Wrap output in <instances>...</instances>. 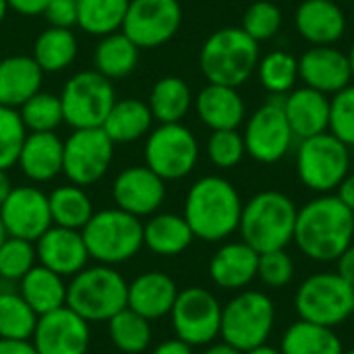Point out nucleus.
I'll list each match as a JSON object with an SVG mask.
<instances>
[{
    "instance_id": "1",
    "label": "nucleus",
    "mask_w": 354,
    "mask_h": 354,
    "mask_svg": "<svg viewBox=\"0 0 354 354\" xmlns=\"http://www.w3.org/2000/svg\"><path fill=\"white\" fill-rule=\"evenodd\" d=\"M354 241V214L338 195H319L299 207L295 239L299 251L319 263L336 261Z\"/></svg>"
},
{
    "instance_id": "2",
    "label": "nucleus",
    "mask_w": 354,
    "mask_h": 354,
    "mask_svg": "<svg viewBox=\"0 0 354 354\" xmlns=\"http://www.w3.org/2000/svg\"><path fill=\"white\" fill-rule=\"evenodd\" d=\"M243 199L224 176H203L191 185L185 199V220L195 239L218 243L239 230Z\"/></svg>"
},
{
    "instance_id": "3",
    "label": "nucleus",
    "mask_w": 354,
    "mask_h": 354,
    "mask_svg": "<svg viewBox=\"0 0 354 354\" xmlns=\"http://www.w3.org/2000/svg\"><path fill=\"white\" fill-rule=\"evenodd\" d=\"M299 207L280 191H261L253 195L241 214V236L257 253L286 249L295 239Z\"/></svg>"
},
{
    "instance_id": "4",
    "label": "nucleus",
    "mask_w": 354,
    "mask_h": 354,
    "mask_svg": "<svg viewBox=\"0 0 354 354\" xmlns=\"http://www.w3.org/2000/svg\"><path fill=\"white\" fill-rule=\"evenodd\" d=\"M259 62V44L243 27H224L214 31L199 52V68L207 83L241 87L247 83Z\"/></svg>"
},
{
    "instance_id": "5",
    "label": "nucleus",
    "mask_w": 354,
    "mask_h": 354,
    "mask_svg": "<svg viewBox=\"0 0 354 354\" xmlns=\"http://www.w3.org/2000/svg\"><path fill=\"white\" fill-rule=\"evenodd\" d=\"M129 284L112 266L83 268L66 284V307L85 322H108L127 307Z\"/></svg>"
},
{
    "instance_id": "6",
    "label": "nucleus",
    "mask_w": 354,
    "mask_h": 354,
    "mask_svg": "<svg viewBox=\"0 0 354 354\" xmlns=\"http://www.w3.org/2000/svg\"><path fill=\"white\" fill-rule=\"evenodd\" d=\"M89 259L104 266H118L133 259L143 247L141 218L118 207L93 212L91 220L81 230Z\"/></svg>"
},
{
    "instance_id": "7",
    "label": "nucleus",
    "mask_w": 354,
    "mask_h": 354,
    "mask_svg": "<svg viewBox=\"0 0 354 354\" xmlns=\"http://www.w3.org/2000/svg\"><path fill=\"white\" fill-rule=\"evenodd\" d=\"M276 324V305L266 292L243 290L222 307L220 336L241 353L268 342Z\"/></svg>"
},
{
    "instance_id": "8",
    "label": "nucleus",
    "mask_w": 354,
    "mask_h": 354,
    "mask_svg": "<svg viewBox=\"0 0 354 354\" xmlns=\"http://www.w3.org/2000/svg\"><path fill=\"white\" fill-rule=\"evenodd\" d=\"M351 172V151L330 131L309 139H301L297 149L299 180L319 193L328 195L340 187Z\"/></svg>"
},
{
    "instance_id": "9",
    "label": "nucleus",
    "mask_w": 354,
    "mask_h": 354,
    "mask_svg": "<svg viewBox=\"0 0 354 354\" xmlns=\"http://www.w3.org/2000/svg\"><path fill=\"white\" fill-rule=\"evenodd\" d=\"M295 307L305 322L338 328L354 315V288L338 272L313 274L299 286Z\"/></svg>"
},
{
    "instance_id": "10",
    "label": "nucleus",
    "mask_w": 354,
    "mask_h": 354,
    "mask_svg": "<svg viewBox=\"0 0 354 354\" xmlns=\"http://www.w3.org/2000/svg\"><path fill=\"white\" fill-rule=\"evenodd\" d=\"M64 122L75 129H100L116 102V89L110 79L97 71H79L60 93Z\"/></svg>"
},
{
    "instance_id": "11",
    "label": "nucleus",
    "mask_w": 354,
    "mask_h": 354,
    "mask_svg": "<svg viewBox=\"0 0 354 354\" xmlns=\"http://www.w3.org/2000/svg\"><path fill=\"white\" fill-rule=\"evenodd\" d=\"M143 158L145 166L166 183L180 180L189 176L199 162V141L183 122L160 124L149 131Z\"/></svg>"
},
{
    "instance_id": "12",
    "label": "nucleus",
    "mask_w": 354,
    "mask_h": 354,
    "mask_svg": "<svg viewBox=\"0 0 354 354\" xmlns=\"http://www.w3.org/2000/svg\"><path fill=\"white\" fill-rule=\"evenodd\" d=\"M284 95H270L245 122L243 139L247 156L259 164H276L284 160L295 143V133L284 114Z\"/></svg>"
},
{
    "instance_id": "13",
    "label": "nucleus",
    "mask_w": 354,
    "mask_h": 354,
    "mask_svg": "<svg viewBox=\"0 0 354 354\" xmlns=\"http://www.w3.org/2000/svg\"><path fill=\"white\" fill-rule=\"evenodd\" d=\"M114 141L100 129H75L64 141L62 174L68 183L91 187L100 183L112 166Z\"/></svg>"
},
{
    "instance_id": "14",
    "label": "nucleus",
    "mask_w": 354,
    "mask_h": 354,
    "mask_svg": "<svg viewBox=\"0 0 354 354\" xmlns=\"http://www.w3.org/2000/svg\"><path fill=\"white\" fill-rule=\"evenodd\" d=\"M170 317L176 338L189 346H207L220 336L222 305L209 290L191 286L178 290Z\"/></svg>"
},
{
    "instance_id": "15",
    "label": "nucleus",
    "mask_w": 354,
    "mask_h": 354,
    "mask_svg": "<svg viewBox=\"0 0 354 354\" xmlns=\"http://www.w3.org/2000/svg\"><path fill=\"white\" fill-rule=\"evenodd\" d=\"M183 25L178 0H131L122 33L139 48L151 50L168 44Z\"/></svg>"
},
{
    "instance_id": "16",
    "label": "nucleus",
    "mask_w": 354,
    "mask_h": 354,
    "mask_svg": "<svg viewBox=\"0 0 354 354\" xmlns=\"http://www.w3.org/2000/svg\"><path fill=\"white\" fill-rule=\"evenodd\" d=\"M0 220L8 236L35 243L52 226L48 195L33 185L12 187L0 207Z\"/></svg>"
},
{
    "instance_id": "17",
    "label": "nucleus",
    "mask_w": 354,
    "mask_h": 354,
    "mask_svg": "<svg viewBox=\"0 0 354 354\" xmlns=\"http://www.w3.org/2000/svg\"><path fill=\"white\" fill-rule=\"evenodd\" d=\"M91 340L89 322L66 305L39 315L31 342L37 354H87Z\"/></svg>"
},
{
    "instance_id": "18",
    "label": "nucleus",
    "mask_w": 354,
    "mask_h": 354,
    "mask_svg": "<svg viewBox=\"0 0 354 354\" xmlns=\"http://www.w3.org/2000/svg\"><path fill=\"white\" fill-rule=\"evenodd\" d=\"M112 199L131 216H153L166 199V180L145 164L124 168L112 183Z\"/></svg>"
},
{
    "instance_id": "19",
    "label": "nucleus",
    "mask_w": 354,
    "mask_h": 354,
    "mask_svg": "<svg viewBox=\"0 0 354 354\" xmlns=\"http://www.w3.org/2000/svg\"><path fill=\"white\" fill-rule=\"evenodd\" d=\"M299 79L326 95H334L353 83L348 54L336 46H311L299 58Z\"/></svg>"
},
{
    "instance_id": "20",
    "label": "nucleus",
    "mask_w": 354,
    "mask_h": 354,
    "mask_svg": "<svg viewBox=\"0 0 354 354\" xmlns=\"http://www.w3.org/2000/svg\"><path fill=\"white\" fill-rule=\"evenodd\" d=\"M35 255L44 268L60 274L62 278H73L83 268H87L89 261L81 230L54 224L35 241Z\"/></svg>"
},
{
    "instance_id": "21",
    "label": "nucleus",
    "mask_w": 354,
    "mask_h": 354,
    "mask_svg": "<svg viewBox=\"0 0 354 354\" xmlns=\"http://www.w3.org/2000/svg\"><path fill=\"white\" fill-rule=\"evenodd\" d=\"M346 15L336 0H303L295 12L297 33L311 46H334L346 33Z\"/></svg>"
},
{
    "instance_id": "22",
    "label": "nucleus",
    "mask_w": 354,
    "mask_h": 354,
    "mask_svg": "<svg viewBox=\"0 0 354 354\" xmlns=\"http://www.w3.org/2000/svg\"><path fill=\"white\" fill-rule=\"evenodd\" d=\"M199 120L212 131L239 129L247 118V106L239 87L207 83L193 102Z\"/></svg>"
},
{
    "instance_id": "23",
    "label": "nucleus",
    "mask_w": 354,
    "mask_h": 354,
    "mask_svg": "<svg viewBox=\"0 0 354 354\" xmlns=\"http://www.w3.org/2000/svg\"><path fill=\"white\" fill-rule=\"evenodd\" d=\"M284 114L297 139H309L328 131L330 97L307 85L284 95Z\"/></svg>"
},
{
    "instance_id": "24",
    "label": "nucleus",
    "mask_w": 354,
    "mask_h": 354,
    "mask_svg": "<svg viewBox=\"0 0 354 354\" xmlns=\"http://www.w3.org/2000/svg\"><path fill=\"white\" fill-rule=\"evenodd\" d=\"M178 297L176 282L164 272H145L129 284L127 307L145 319H162L170 315Z\"/></svg>"
},
{
    "instance_id": "25",
    "label": "nucleus",
    "mask_w": 354,
    "mask_h": 354,
    "mask_svg": "<svg viewBox=\"0 0 354 354\" xmlns=\"http://www.w3.org/2000/svg\"><path fill=\"white\" fill-rule=\"evenodd\" d=\"M64 141L56 133H27L17 166L31 183H50L62 174Z\"/></svg>"
},
{
    "instance_id": "26",
    "label": "nucleus",
    "mask_w": 354,
    "mask_h": 354,
    "mask_svg": "<svg viewBox=\"0 0 354 354\" xmlns=\"http://www.w3.org/2000/svg\"><path fill=\"white\" fill-rule=\"evenodd\" d=\"M259 253L245 241L222 245L212 261L209 276L216 286L224 290H243L257 278Z\"/></svg>"
},
{
    "instance_id": "27",
    "label": "nucleus",
    "mask_w": 354,
    "mask_h": 354,
    "mask_svg": "<svg viewBox=\"0 0 354 354\" xmlns=\"http://www.w3.org/2000/svg\"><path fill=\"white\" fill-rule=\"evenodd\" d=\"M44 71L27 54H15L0 60V104L21 108L31 95L41 91Z\"/></svg>"
},
{
    "instance_id": "28",
    "label": "nucleus",
    "mask_w": 354,
    "mask_h": 354,
    "mask_svg": "<svg viewBox=\"0 0 354 354\" xmlns=\"http://www.w3.org/2000/svg\"><path fill=\"white\" fill-rule=\"evenodd\" d=\"M151 127H153V114H151L147 102H143L139 97L116 100L102 124L106 135L116 145L133 143V141L147 137Z\"/></svg>"
},
{
    "instance_id": "29",
    "label": "nucleus",
    "mask_w": 354,
    "mask_h": 354,
    "mask_svg": "<svg viewBox=\"0 0 354 354\" xmlns=\"http://www.w3.org/2000/svg\"><path fill=\"white\" fill-rule=\"evenodd\" d=\"M195 234L187 224L185 216L178 214H153L147 224H143V245L162 257H174L185 253Z\"/></svg>"
},
{
    "instance_id": "30",
    "label": "nucleus",
    "mask_w": 354,
    "mask_h": 354,
    "mask_svg": "<svg viewBox=\"0 0 354 354\" xmlns=\"http://www.w3.org/2000/svg\"><path fill=\"white\" fill-rule=\"evenodd\" d=\"M19 295L37 313L46 315L66 305V282L60 274L39 266H33L19 280Z\"/></svg>"
},
{
    "instance_id": "31",
    "label": "nucleus",
    "mask_w": 354,
    "mask_h": 354,
    "mask_svg": "<svg viewBox=\"0 0 354 354\" xmlns=\"http://www.w3.org/2000/svg\"><path fill=\"white\" fill-rule=\"evenodd\" d=\"M193 102L195 97L189 83L183 77L168 75L153 83L147 106L153 114V120H158L160 124H170V122H183Z\"/></svg>"
},
{
    "instance_id": "32",
    "label": "nucleus",
    "mask_w": 354,
    "mask_h": 354,
    "mask_svg": "<svg viewBox=\"0 0 354 354\" xmlns=\"http://www.w3.org/2000/svg\"><path fill=\"white\" fill-rule=\"evenodd\" d=\"M139 52L141 50L122 31L104 35L93 48V71H97L112 83L124 79L137 68Z\"/></svg>"
},
{
    "instance_id": "33",
    "label": "nucleus",
    "mask_w": 354,
    "mask_h": 354,
    "mask_svg": "<svg viewBox=\"0 0 354 354\" xmlns=\"http://www.w3.org/2000/svg\"><path fill=\"white\" fill-rule=\"evenodd\" d=\"M77 52L79 41L71 27L48 25L37 35L31 56L44 73H62L75 62Z\"/></svg>"
},
{
    "instance_id": "34",
    "label": "nucleus",
    "mask_w": 354,
    "mask_h": 354,
    "mask_svg": "<svg viewBox=\"0 0 354 354\" xmlns=\"http://www.w3.org/2000/svg\"><path fill=\"white\" fill-rule=\"evenodd\" d=\"M282 354H342L344 346L334 328H326L319 324H311L299 319L292 324L280 344Z\"/></svg>"
},
{
    "instance_id": "35",
    "label": "nucleus",
    "mask_w": 354,
    "mask_h": 354,
    "mask_svg": "<svg viewBox=\"0 0 354 354\" xmlns=\"http://www.w3.org/2000/svg\"><path fill=\"white\" fill-rule=\"evenodd\" d=\"M50 216L54 226L71 228V230H83V226L93 216V203L83 187L79 185H60L50 195Z\"/></svg>"
},
{
    "instance_id": "36",
    "label": "nucleus",
    "mask_w": 354,
    "mask_h": 354,
    "mask_svg": "<svg viewBox=\"0 0 354 354\" xmlns=\"http://www.w3.org/2000/svg\"><path fill=\"white\" fill-rule=\"evenodd\" d=\"M131 0H81L77 27L87 35L104 37L122 29Z\"/></svg>"
},
{
    "instance_id": "37",
    "label": "nucleus",
    "mask_w": 354,
    "mask_h": 354,
    "mask_svg": "<svg viewBox=\"0 0 354 354\" xmlns=\"http://www.w3.org/2000/svg\"><path fill=\"white\" fill-rule=\"evenodd\" d=\"M257 77L270 95H286L299 81V58L286 50H272L257 62Z\"/></svg>"
},
{
    "instance_id": "38",
    "label": "nucleus",
    "mask_w": 354,
    "mask_h": 354,
    "mask_svg": "<svg viewBox=\"0 0 354 354\" xmlns=\"http://www.w3.org/2000/svg\"><path fill=\"white\" fill-rule=\"evenodd\" d=\"M108 336L112 344L127 354H139L147 351L151 342V324L143 315L124 307L114 317L108 319Z\"/></svg>"
},
{
    "instance_id": "39",
    "label": "nucleus",
    "mask_w": 354,
    "mask_h": 354,
    "mask_svg": "<svg viewBox=\"0 0 354 354\" xmlns=\"http://www.w3.org/2000/svg\"><path fill=\"white\" fill-rule=\"evenodd\" d=\"M39 315L19 292L0 290V338L31 340Z\"/></svg>"
},
{
    "instance_id": "40",
    "label": "nucleus",
    "mask_w": 354,
    "mask_h": 354,
    "mask_svg": "<svg viewBox=\"0 0 354 354\" xmlns=\"http://www.w3.org/2000/svg\"><path fill=\"white\" fill-rule=\"evenodd\" d=\"M27 133H54L64 122L60 95L37 91L19 108Z\"/></svg>"
},
{
    "instance_id": "41",
    "label": "nucleus",
    "mask_w": 354,
    "mask_h": 354,
    "mask_svg": "<svg viewBox=\"0 0 354 354\" xmlns=\"http://www.w3.org/2000/svg\"><path fill=\"white\" fill-rule=\"evenodd\" d=\"M33 266H37L35 243L6 236V241L0 245V280L19 282Z\"/></svg>"
},
{
    "instance_id": "42",
    "label": "nucleus",
    "mask_w": 354,
    "mask_h": 354,
    "mask_svg": "<svg viewBox=\"0 0 354 354\" xmlns=\"http://www.w3.org/2000/svg\"><path fill=\"white\" fill-rule=\"evenodd\" d=\"M25 137L27 129L19 110L0 104V170H10L17 166Z\"/></svg>"
},
{
    "instance_id": "43",
    "label": "nucleus",
    "mask_w": 354,
    "mask_h": 354,
    "mask_svg": "<svg viewBox=\"0 0 354 354\" xmlns=\"http://www.w3.org/2000/svg\"><path fill=\"white\" fill-rule=\"evenodd\" d=\"M205 149H207L209 162L220 170L236 168L243 162V158L247 156L245 139H243V133H239V129L212 131Z\"/></svg>"
},
{
    "instance_id": "44",
    "label": "nucleus",
    "mask_w": 354,
    "mask_h": 354,
    "mask_svg": "<svg viewBox=\"0 0 354 354\" xmlns=\"http://www.w3.org/2000/svg\"><path fill=\"white\" fill-rule=\"evenodd\" d=\"M241 27L257 44L259 41H268L282 27V10L274 2H270V0H257V2H253L245 10Z\"/></svg>"
},
{
    "instance_id": "45",
    "label": "nucleus",
    "mask_w": 354,
    "mask_h": 354,
    "mask_svg": "<svg viewBox=\"0 0 354 354\" xmlns=\"http://www.w3.org/2000/svg\"><path fill=\"white\" fill-rule=\"evenodd\" d=\"M328 131L344 145L354 147V83L330 97Z\"/></svg>"
},
{
    "instance_id": "46",
    "label": "nucleus",
    "mask_w": 354,
    "mask_h": 354,
    "mask_svg": "<svg viewBox=\"0 0 354 354\" xmlns=\"http://www.w3.org/2000/svg\"><path fill=\"white\" fill-rule=\"evenodd\" d=\"M257 278L270 288H284L295 278V261L286 249L259 253Z\"/></svg>"
},
{
    "instance_id": "47",
    "label": "nucleus",
    "mask_w": 354,
    "mask_h": 354,
    "mask_svg": "<svg viewBox=\"0 0 354 354\" xmlns=\"http://www.w3.org/2000/svg\"><path fill=\"white\" fill-rule=\"evenodd\" d=\"M79 2L81 0H50L44 10V17L54 27H71L73 29V25H77Z\"/></svg>"
},
{
    "instance_id": "48",
    "label": "nucleus",
    "mask_w": 354,
    "mask_h": 354,
    "mask_svg": "<svg viewBox=\"0 0 354 354\" xmlns=\"http://www.w3.org/2000/svg\"><path fill=\"white\" fill-rule=\"evenodd\" d=\"M50 0H6L8 8L23 17H39L44 15Z\"/></svg>"
},
{
    "instance_id": "49",
    "label": "nucleus",
    "mask_w": 354,
    "mask_h": 354,
    "mask_svg": "<svg viewBox=\"0 0 354 354\" xmlns=\"http://www.w3.org/2000/svg\"><path fill=\"white\" fill-rule=\"evenodd\" d=\"M336 261H338V274H340V278L346 280L354 288V243Z\"/></svg>"
},
{
    "instance_id": "50",
    "label": "nucleus",
    "mask_w": 354,
    "mask_h": 354,
    "mask_svg": "<svg viewBox=\"0 0 354 354\" xmlns=\"http://www.w3.org/2000/svg\"><path fill=\"white\" fill-rule=\"evenodd\" d=\"M0 354H37V351L31 340L0 338Z\"/></svg>"
},
{
    "instance_id": "51",
    "label": "nucleus",
    "mask_w": 354,
    "mask_h": 354,
    "mask_svg": "<svg viewBox=\"0 0 354 354\" xmlns=\"http://www.w3.org/2000/svg\"><path fill=\"white\" fill-rule=\"evenodd\" d=\"M151 354H193V346H189L180 338H172V340H164L162 344H158Z\"/></svg>"
},
{
    "instance_id": "52",
    "label": "nucleus",
    "mask_w": 354,
    "mask_h": 354,
    "mask_svg": "<svg viewBox=\"0 0 354 354\" xmlns=\"http://www.w3.org/2000/svg\"><path fill=\"white\" fill-rule=\"evenodd\" d=\"M336 191H338V199L354 214V174L348 172V176L340 183Z\"/></svg>"
},
{
    "instance_id": "53",
    "label": "nucleus",
    "mask_w": 354,
    "mask_h": 354,
    "mask_svg": "<svg viewBox=\"0 0 354 354\" xmlns=\"http://www.w3.org/2000/svg\"><path fill=\"white\" fill-rule=\"evenodd\" d=\"M201 354H243L239 348H234V346H230L228 342H218V344H209L205 351Z\"/></svg>"
},
{
    "instance_id": "54",
    "label": "nucleus",
    "mask_w": 354,
    "mask_h": 354,
    "mask_svg": "<svg viewBox=\"0 0 354 354\" xmlns=\"http://www.w3.org/2000/svg\"><path fill=\"white\" fill-rule=\"evenodd\" d=\"M10 191H12L10 178H8L6 170H0V207H2V203L6 201V197L10 195Z\"/></svg>"
},
{
    "instance_id": "55",
    "label": "nucleus",
    "mask_w": 354,
    "mask_h": 354,
    "mask_svg": "<svg viewBox=\"0 0 354 354\" xmlns=\"http://www.w3.org/2000/svg\"><path fill=\"white\" fill-rule=\"evenodd\" d=\"M243 354H282V353H280V348L268 346V342H266V344H261V346H255V348H251V351H245Z\"/></svg>"
},
{
    "instance_id": "56",
    "label": "nucleus",
    "mask_w": 354,
    "mask_h": 354,
    "mask_svg": "<svg viewBox=\"0 0 354 354\" xmlns=\"http://www.w3.org/2000/svg\"><path fill=\"white\" fill-rule=\"evenodd\" d=\"M6 12H8V4H6V0H0V23L6 19Z\"/></svg>"
},
{
    "instance_id": "57",
    "label": "nucleus",
    "mask_w": 354,
    "mask_h": 354,
    "mask_svg": "<svg viewBox=\"0 0 354 354\" xmlns=\"http://www.w3.org/2000/svg\"><path fill=\"white\" fill-rule=\"evenodd\" d=\"M348 62H351V73H353V81H354V44L351 46V52H348Z\"/></svg>"
},
{
    "instance_id": "58",
    "label": "nucleus",
    "mask_w": 354,
    "mask_h": 354,
    "mask_svg": "<svg viewBox=\"0 0 354 354\" xmlns=\"http://www.w3.org/2000/svg\"><path fill=\"white\" fill-rule=\"evenodd\" d=\"M6 236H8V234H6V228H4V224H2V220H0V245L6 241Z\"/></svg>"
},
{
    "instance_id": "59",
    "label": "nucleus",
    "mask_w": 354,
    "mask_h": 354,
    "mask_svg": "<svg viewBox=\"0 0 354 354\" xmlns=\"http://www.w3.org/2000/svg\"><path fill=\"white\" fill-rule=\"evenodd\" d=\"M342 354H354V348H351V351H344Z\"/></svg>"
},
{
    "instance_id": "60",
    "label": "nucleus",
    "mask_w": 354,
    "mask_h": 354,
    "mask_svg": "<svg viewBox=\"0 0 354 354\" xmlns=\"http://www.w3.org/2000/svg\"><path fill=\"white\" fill-rule=\"evenodd\" d=\"M353 19H354V8H353Z\"/></svg>"
}]
</instances>
